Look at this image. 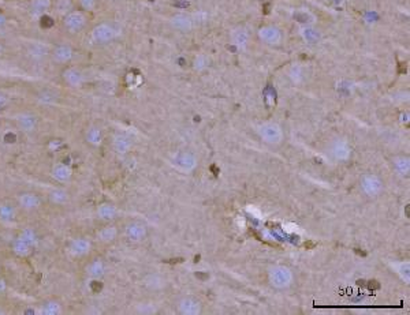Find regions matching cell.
I'll list each match as a JSON object with an SVG mask.
<instances>
[{
	"label": "cell",
	"mask_w": 410,
	"mask_h": 315,
	"mask_svg": "<svg viewBox=\"0 0 410 315\" xmlns=\"http://www.w3.org/2000/svg\"><path fill=\"white\" fill-rule=\"evenodd\" d=\"M85 25H87V17L82 11H70L63 18V26L71 34L81 32L85 28Z\"/></svg>",
	"instance_id": "cell-1"
},
{
	"label": "cell",
	"mask_w": 410,
	"mask_h": 315,
	"mask_svg": "<svg viewBox=\"0 0 410 315\" xmlns=\"http://www.w3.org/2000/svg\"><path fill=\"white\" fill-rule=\"evenodd\" d=\"M115 30L111 25L108 23H100L97 26H94V29L92 30V38H93L96 43H108L111 41L114 37H115Z\"/></svg>",
	"instance_id": "cell-2"
},
{
	"label": "cell",
	"mask_w": 410,
	"mask_h": 315,
	"mask_svg": "<svg viewBox=\"0 0 410 315\" xmlns=\"http://www.w3.org/2000/svg\"><path fill=\"white\" fill-rule=\"evenodd\" d=\"M259 133L260 135H261V138H263L264 141H267L268 143H275V145L281 143L282 130L278 124H272V123L264 124V126L260 127Z\"/></svg>",
	"instance_id": "cell-3"
},
{
	"label": "cell",
	"mask_w": 410,
	"mask_h": 315,
	"mask_svg": "<svg viewBox=\"0 0 410 315\" xmlns=\"http://www.w3.org/2000/svg\"><path fill=\"white\" fill-rule=\"evenodd\" d=\"M269 279H271V282H272L275 286H279V288H283V286L290 285L291 282V272L286 269V267H276L273 269L271 274H269Z\"/></svg>",
	"instance_id": "cell-4"
},
{
	"label": "cell",
	"mask_w": 410,
	"mask_h": 315,
	"mask_svg": "<svg viewBox=\"0 0 410 315\" xmlns=\"http://www.w3.org/2000/svg\"><path fill=\"white\" fill-rule=\"evenodd\" d=\"M69 251L74 257H84L90 251V242L85 237H75L70 242Z\"/></svg>",
	"instance_id": "cell-5"
},
{
	"label": "cell",
	"mask_w": 410,
	"mask_h": 315,
	"mask_svg": "<svg viewBox=\"0 0 410 315\" xmlns=\"http://www.w3.org/2000/svg\"><path fill=\"white\" fill-rule=\"evenodd\" d=\"M74 57V50L67 44H59L52 50V59L58 63H69Z\"/></svg>",
	"instance_id": "cell-6"
},
{
	"label": "cell",
	"mask_w": 410,
	"mask_h": 315,
	"mask_svg": "<svg viewBox=\"0 0 410 315\" xmlns=\"http://www.w3.org/2000/svg\"><path fill=\"white\" fill-rule=\"evenodd\" d=\"M18 203L25 210H36L41 205L40 197L35 193H22L18 197Z\"/></svg>",
	"instance_id": "cell-7"
},
{
	"label": "cell",
	"mask_w": 410,
	"mask_h": 315,
	"mask_svg": "<svg viewBox=\"0 0 410 315\" xmlns=\"http://www.w3.org/2000/svg\"><path fill=\"white\" fill-rule=\"evenodd\" d=\"M62 77H63V81L66 83L71 86V87H79L84 83V74L79 71L78 68H72V67L66 68L62 74Z\"/></svg>",
	"instance_id": "cell-8"
},
{
	"label": "cell",
	"mask_w": 410,
	"mask_h": 315,
	"mask_svg": "<svg viewBox=\"0 0 410 315\" xmlns=\"http://www.w3.org/2000/svg\"><path fill=\"white\" fill-rule=\"evenodd\" d=\"M17 124L18 127L25 131V133H32L37 127V117L35 115L30 114H21L17 116Z\"/></svg>",
	"instance_id": "cell-9"
},
{
	"label": "cell",
	"mask_w": 410,
	"mask_h": 315,
	"mask_svg": "<svg viewBox=\"0 0 410 315\" xmlns=\"http://www.w3.org/2000/svg\"><path fill=\"white\" fill-rule=\"evenodd\" d=\"M71 176L72 171L69 165L63 164V163L53 165V168H52V178L53 179L62 182V183H66V182H69V180L71 179Z\"/></svg>",
	"instance_id": "cell-10"
},
{
	"label": "cell",
	"mask_w": 410,
	"mask_h": 315,
	"mask_svg": "<svg viewBox=\"0 0 410 315\" xmlns=\"http://www.w3.org/2000/svg\"><path fill=\"white\" fill-rule=\"evenodd\" d=\"M126 235L129 237L130 240L133 242H140L143 237L145 236V227L138 224V222H133V224H129L126 227Z\"/></svg>",
	"instance_id": "cell-11"
},
{
	"label": "cell",
	"mask_w": 410,
	"mask_h": 315,
	"mask_svg": "<svg viewBox=\"0 0 410 315\" xmlns=\"http://www.w3.org/2000/svg\"><path fill=\"white\" fill-rule=\"evenodd\" d=\"M32 244H29L25 239H22L21 236H18L17 239L14 240V243H13V251H14L15 255H18V257H28L30 254V251H32Z\"/></svg>",
	"instance_id": "cell-12"
},
{
	"label": "cell",
	"mask_w": 410,
	"mask_h": 315,
	"mask_svg": "<svg viewBox=\"0 0 410 315\" xmlns=\"http://www.w3.org/2000/svg\"><path fill=\"white\" fill-rule=\"evenodd\" d=\"M52 6L51 0H30V11L35 17L44 15Z\"/></svg>",
	"instance_id": "cell-13"
},
{
	"label": "cell",
	"mask_w": 410,
	"mask_h": 315,
	"mask_svg": "<svg viewBox=\"0 0 410 315\" xmlns=\"http://www.w3.org/2000/svg\"><path fill=\"white\" fill-rule=\"evenodd\" d=\"M85 139L89 145L92 146H100L101 141H103V133L99 127L96 126H92L87 130V134H85Z\"/></svg>",
	"instance_id": "cell-14"
},
{
	"label": "cell",
	"mask_w": 410,
	"mask_h": 315,
	"mask_svg": "<svg viewBox=\"0 0 410 315\" xmlns=\"http://www.w3.org/2000/svg\"><path fill=\"white\" fill-rule=\"evenodd\" d=\"M260 37L268 44H276L281 40V33L275 28H264L260 30Z\"/></svg>",
	"instance_id": "cell-15"
},
{
	"label": "cell",
	"mask_w": 410,
	"mask_h": 315,
	"mask_svg": "<svg viewBox=\"0 0 410 315\" xmlns=\"http://www.w3.org/2000/svg\"><path fill=\"white\" fill-rule=\"evenodd\" d=\"M87 272L90 277H93V279H100V277L104 276V273H106V266H104V264L101 262L100 259H96V261L90 262V264L88 265Z\"/></svg>",
	"instance_id": "cell-16"
},
{
	"label": "cell",
	"mask_w": 410,
	"mask_h": 315,
	"mask_svg": "<svg viewBox=\"0 0 410 315\" xmlns=\"http://www.w3.org/2000/svg\"><path fill=\"white\" fill-rule=\"evenodd\" d=\"M97 216H99V218L104 220V221H109L116 216V208L114 205H109V203H101L100 206L97 208Z\"/></svg>",
	"instance_id": "cell-17"
},
{
	"label": "cell",
	"mask_w": 410,
	"mask_h": 315,
	"mask_svg": "<svg viewBox=\"0 0 410 315\" xmlns=\"http://www.w3.org/2000/svg\"><path fill=\"white\" fill-rule=\"evenodd\" d=\"M15 218V209L8 203H0V221L11 222Z\"/></svg>",
	"instance_id": "cell-18"
},
{
	"label": "cell",
	"mask_w": 410,
	"mask_h": 315,
	"mask_svg": "<svg viewBox=\"0 0 410 315\" xmlns=\"http://www.w3.org/2000/svg\"><path fill=\"white\" fill-rule=\"evenodd\" d=\"M40 313L44 315H58L62 313V307H60V304H59L58 301L48 300L41 306V311Z\"/></svg>",
	"instance_id": "cell-19"
},
{
	"label": "cell",
	"mask_w": 410,
	"mask_h": 315,
	"mask_svg": "<svg viewBox=\"0 0 410 315\" xmlns=\"http://www.w3.org/2000/svg\"><path fill=\"white\" fill-rule=\"evenodd\" d=\"M114 146L115 149L119 153H125L130 149L131 146V141L126 135H122V134H118V135L114 138Z\"/></svg>",
	"instance_id": "cell-20"
},
{
	"label": "cell",
	"mask_w": 410,
	"mask_h": 315,
	"mask_svg": "<svg viewBox=\"0 0 410 315\" xmlns=\"http://www.w3.org/2000/svg\"><path fill=\"white\" fill-rule=\"evenodd\" d=\"M380 182L377 180V178H367L364 180V190L368 194H376L380 190Z\"/></svg>",
	"instance_id": "cell-21"
},
{
	"label": "cell",
	"mask_w": 410,
	"mask_h": 315,
	"mask_svg": "<svg viewBox=\"0 0 410 315\" xmlns=\"http://www.w3.org/2000/svg\"><path fill=\"white\" fill-rule=\"evenodd\" d=\"M50 200L52 203L62 205V203H66L69 200V194L63 191V190H53L50 194Z\"/></svg>",
	"instance_id": "cell-22"
},
{
	"label": "cell",
	"mask_w": 410,
	"mask_h": 315,
	"mask_svg": "<svg viewBox=\"0 0 410 315\" xmlns=\"http://www.w3.org/2000/svg\"><path fill=\"white\" fill-rule=\"evenodd\" d=\"M55 8H56L58 14L65 17L66 14L72 11V0H56Z\"/></svg>",
	"instance_id": "cell-23"
},
{
	"label": "cell",
	"mask_w": 410,
	"mask_h": 315,
	"mask_svg": "<svg viewBox=\"0 0 410 315\" xmlns=\"http://www.w3.org/2000/svg\"><path fill=\"white\" fill-rule=\"evenodd\" d=\"M180 310H182V313H183V314H197V313H198V310H200V307H198V303H196V301L187 299V300L182 301V304H180Z\"/></svg>",
	"instance_id": "cell-24"
},
{
	"label": "cell",
	"mask_w": 410,
	"mask_h": 315,
	"mask_svg": "<svg viewBox=\"0 0 410 315\" xmlns=\"http://www.w3.org/2000/svg\"><path fill=\"white\" fill-rule=\"evenodd\" d=\"M97 236L100 237L103 242H111L116 236V228L115 227H106L97 233Z\"/></svg>",
	"instance_id": "cell-25"
},
{
	"label": "cell",
	"mask_w": 410,
	"mask_h": 315,
	"mask_svg": "<svg viewBox=\"0 0 410 315\" xmlns=\"http://www.w3.org/2000/svg\"><path fill=\"white\" fill-rule=\"evenodd\" d=\"M47 53H48V50L41 44H33L29 47V55L35 59H40V57L45 56Z\"/></svg>",
	"instance_id": "cell-26"
},
{
	"label": "cell",
	"mask_w": 410,
	"mask_h": 315,
	"mask_svg": "<svg viewBox=\"0 0 410 315\" xmlns=\"http://www.w3.org/2000/svg\"><path fill=\"white\" fill-rule=\"evenodd\" d=\"M38 101L44 104H55L58 101V94H55L51 90H43L38 94Z\"/></svg>",
	"instance_id": "cell-27"
},
{
	"label": "cell",
	"mask_w": 410,
	"mask_h": 315,
	"mask_svg": "<svg viewBox=\"0 0 410 315\" xmlns=\"http://www.w3.org/2000/svg\"><path fill=\"white\" fill-rule=\"evenodd\" d=\"M19 236L22 237V239H25L26 242L29 244H32L33 247L36 246L37 243V235L36 232L33 231L32 228H25L23 231H22L21 233H19Z\"/></svg>",
	"instance_id": "cell-28"
},
{
	"label": "cell",
	"mask_w": 410,
	"mask_h": 315,
	"mask_svg": "<svg viewBox=\"0 0 410 315\" xmlns=\"http://www.w3.org/2000/svg\"><path fill=\"white\" fill-rule=\"evenodd\" d=\"M234 40H235V43L238 45H242V47L248 43V34H246V32H245L244 29H239L237 33L234 34Z\"/></svg>",
	"instance_id": "cell-29"
},
{
	"label": "cell",
	"mask_w": 410,
	"mask_h": 315,
	"mask_svg": "<svg viewBox=\"0 0 410 315\" xmlns=\"http://www.w3.org/2000/svg\"><path fill=\"white\" fill-rule=\"evenodd\" d=\"M79 4L81 7L87 11H92L94 7H96V0H79Z\"/></svg>",
	"instance_id": "cell-30"
},
{
	"label": "cell",
	"mask_w": 410,
	"mask_h": 315,
	"mask_svg": "<svg viewBox=\"0 0 410 315\" xmlns=\"http://www.w3.org/2000/svg\"><path fill=\"white\" fill-rule=\"evenodd\" d=\"M8 104V99L4 96V94L0 93V109H3L4 107H7Z\"/></svg>",
	"instance_id": "cell-31"
},
{
	"label": "cell",
	"mask_w": 410,
	"mask_h": 315,
	"mask_svg": "<svg viewBox=\"0 0 410 315\" xmlns=\"http://www.w3.org/2000/svg\"><path fill=\"white\" fill-rule=\"evenodd\" d=\"M6 23H7V17L3 14V13H0V28L6 26Z\"/></svg>",
	"instance_id": "cell-32"
},
{
	"label": "cell",
	"mask_w": 410,
	"mask_h": 315,
	"mask_svg": "<svg viewBox=\"0 0 410 315\" xmlns=\"http://www.w3.org/2000/svg\"><path fill=\"white\" fill-rule=\"evenodd\" d=\"M4 289H6V282L0 279V294H1V292H4Z\"/></svg>",
	"instance_id": "cell-33"
},
{
	"label": "cell",
	"mask_w": 410,
	"mask_h": 315,
	"mask_svg": "<svg viewBox=\"0 0 410 315\" xmlns=\"http://www.w3.org/2000/svg\"><path fill=\"white\" fill-rule=\"evenodd\" d=\"M3 52H4V48H3V45H0V55H3Z\"/></svg>",
	"instance_id": "cell-34"
}]
</instances>
